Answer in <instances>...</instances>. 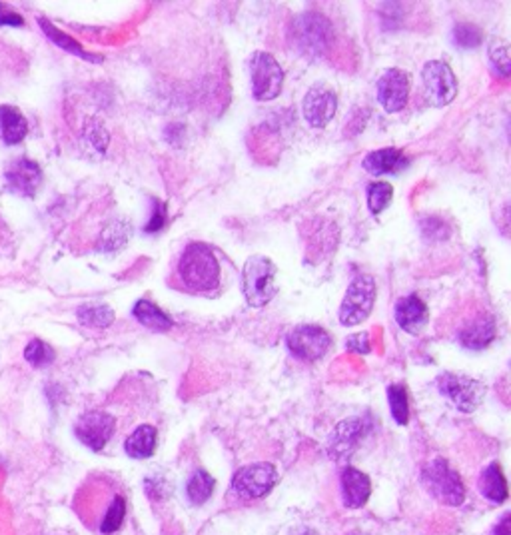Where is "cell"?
<instances>
[{
    "label": "cell",
    "instance_id": "obj_1",
    "mask_svg": "<svg viewBox=\"0 0 511 535\" xmlns=\"http://www.w3.org/2000/svg\"><path fill=\"white\" fill-rule=\"evenodd\" d=\"M288 38H290V45L298 54L308 56V59H320L332 45L334 30L326 16L318 12H304L292 20Z\"/></svg>",
    "mask_w": 511,
    "mask_h": 535
},
{
    "label": "cell",
    "instance_id": "obj_2",
    "mask_svg": "<svg viewBox=\"0 0 511 535\" xmlns=\"http://www.w3.org/2000/svg\"><path fill=\"white\" fill-rule=\"evenodd\" d=\"M182 282L194 292H212L220 284V264L210 246L194 242L184 250L178 264Z\"/></svg>",
    "mask_w": 511,
    "mask_h": 535
},
{
    "label": "cell",
    "instance_id": "obj_3",
    "mask_svg": "<svg viewBox=\"0 0 511 535\" xmlns=\"http://www.w3.org/2000/svg\"><path fill=\"white\" fill-rule=\"evenodd\" d=\"M278 268L266 256H250L242 270V290L252 308H264L274 298Z\"/></svg>",
    "mask_w": 511,
    "mask_h": 535
},
{
    "label": "cell",
    "instance_id": "obj_4",
    "mask_svg": "<svg viewBox=\"0 0 511 535\" xmlns=\"http://www.w3.org/2000/svg\"><path fill=\"white\" fill-rule=\"evenodd\" d=\"M422 480L427 491H430L435 499L443 501V504L459 506L461 501L466 499L464 482H461L459 474L443 458L434 459V462L424 467Z\"/></svg>",
    "mask_w": 511,
    "mask_h": 535
},
{
    "label": "cell",
    "instance_id": "obj_5",
    "mask_svg": "<svg viewBox=\"0 0 511 535\" xmlns=\"http://www.w3.org/2000/svg\"><path fill=\"white\" fill-rule=\"evenodd\" d=\"M374 302H376L374 278L366 274L353 278L340 306V322L344 326L361 324L369 314H372Z\"/></svg>",
    "mask_w": 511,
    "mask_h": 535
},
{
    "label": "cell",
    "instance_id": "obj_6",
    "mask_svg": "<svg viewBox=\"0 0 511 535\" xmlns=\"http://www.w3.org/2000/svg\"><path fill=\"white\" fill-rule=\"evenodd\" d=\"M438 388L464 414H472L482 406L485 398V385L482 382L451 372L440 376Z\"/></svg>",
    "mask_w": 511,
    "mask_h": 535
},
{
    "label": "cell",
    "instance_id": "obj_7",
    "mask_svg": "<svg viewBox=\"0 0 511 535\" xmlns=\"http://www.w3.org/2000/svg\"><path fill=\"white\" fill-rule=\"evenodd\" d=\"M284 70L274 56L256 53L252 56V94L256 101L268 102L282 93Z\"/></svg>",
    "mask_w": 511,
    "mask_h": 535
},
{
    "label": "cell",
    "instance_id": "obj_8",
    "mask_svg": "<svg viewBox=\"0 0 511 535\" xmlns=\"http://www.w3.org/2000/svg\"><path fill=\"white\" fill-rule=\"evenodd\" d=\"M422 80L426 88V96L432 106H448L458 94V80L451 72L450 64L442 61L427 62L422 70Z\"/></svg>",
    "mask_w": 511,
    "mask_h": 535
},
{
    "label": "cell",
    "instance_id": "obj_9",
    "mask_svg": "<svg viewBox=\"0 0 511 535\" xmlns=\"http://www.w3.org/2000/svg\"><path fill=\"white\" fill-rule=\"evenodd\" d=\"M332 348V336L320 326H300L288 336V350L304 361H318Z\"/></svg>",
    "mask_w": 511,
    "mask_h": 535
},
{
    "label": "cell",
    "instance_id": "obj_10",
    "mask_svg": "<svg viewBox=\"0 0 511 535\" xmlns=\"http://www.w3.org/2000/svg\"><path fill=\"white\" fill-rule=\"evenodd\" d=\"M278 482V472L272 464H252L234 475V490L246 499L266 498Z\"/></svg>",
    "mask_w": 511,
    "mask_h": 535
},
{
    "label": "cell",
    "instance_id": "obj_11",
    "mask_svg": "<svg viewBox=\"0 0 511 535\" xmlns=\"http://www.w3.org/2000/svg\"><path fill=\"white\" fill-rule=\"evenodd\" d=\"M114 430H117L114 417L110 414H106V411H98V409L82 414L78 417L77 426H74L77 438L93 451L104 450L106 443L110 442Z\"/></svg>",
    "mask_w": 511,
    "mask_h": 535
},
{
    "label": "cell",
    "instance_id": "obj_12",
    "mask_svg": "<svg viewBox=\"0 0 511 535\" xmlns=\"http://www.w3.org/2000/svg\"><path fill=\"white\" fill-rule=\"evenodd\" d=\"M369 432V422H366L364 417H348L344 419L342 424H337V427L329 438V458L336 459V462H345L353 451L358 450L360 442L364 440V435Z\"/></svg>",
    "mask_w": 511,
    "mask_h": 535
},
{
    "label": "cell",
    "instance_id": "obj_13",
    "mask_svg": "<svg viewBox=\"0 0 511 535\" xmlns=\"http://www.w3.org/2000/svg\"><path fill=\"white\" fill-rule=\"evenodd\" d=\"M410 96V78L400 69L385 70L377 80V101L385 112H400L406 109Z\"/></svg>",
    "mask_w": 511,
    "mask_h": 535
},
{
    "label": "cell",
    "instance_id": "obj_14",
    "mask_svg": "<svg viewBox=\"0 0 511 535\" xmlns=\"http://www.w3.org/2000/svg\"><path fill=\"white\" fill-rule=\"evenodd\" d=\"M302 110L304 118L310 122V126L324 128L337 110V96L328 86H314L308 90L306 98H304Z\"/></svg>",
    "mask_w": 511,
    "mask_h": 535
},
{
    "label": "cell",
    "instance_id": "obj_15",
    "mask_svg": "<svg viewBox=\"0 0 511 535\" xmlns=\"http://www.w3.org/2000/svg\"><path fill=\"white\" fill-rule=\"evenodd\" d=\"M6 188L8 192L16 196H24V199H32L36 194L40 182H43V172L36 162L20 158L14 160L11 166L6 168Z\"/></svg>",
    "mask_w": 511,
    "mask_h": 535
},
{
    "label": "cell",
    "instance_id": "obj_16",
    "mask_svg": "<svg viewBox=\"0 0 511 535\" xmlns=\"http://www.w3.org/2000/svg\"><path fill=\"white\" fill-rule=\"evenodd\" d=\"M430 320V310L418 296H406L395 306V322L408 334H419Z\"/></svg>",
    "mask_w": 511,
    "mask_h": 535
},
{
    "label": "cell",
    "instance_id": "obj_17",
    "mask_svg": "<svg viewBox=\"0 0 511 535\" xmlns=\"http://www.w3.org/2000/svg\"><path fill=\"white\" fill-rule=\"evenodd\" d=\"M369 493H372L369 477L356 467H345L342 474V496H344L345 507H352V509L361 507L368 501Z\"/></svg>",
    "mask_w": 511,
    "mask_h": 535
},
{
    "label": "cell",
    "instance_id": "obj_18",
    "mask_svg": "<svg viewBox=\"0 0 511 535\" xmlns=\"http://www.w3.org/2000/svg\"><path fill=\"white\" fill-rule=\"evenodd\" d=\"M496 320L491 316H480L469 322L467 326L461 328L459 332V344L464 345L467 350H483L488 348V345L493 342V337H496Z\"/></svg>",
    "mask_w": 511,
    "mask_h": 535
},
{
    "label": "cell",
    "instance_id": "obj_19",
    "mask_svg": "<svg viewBox=\"0 0 511 535\" xmlns=\"http://www.w3.org/2000/svg\"><path fill=\"white\" fill-rule=\"evenodd\" d=\"M410 164L400 148H382V150L369 152L364 158V168L374 176L382 174H395Z\"/></svg>",
    "mask_w": 511,
    "mask_h": 535
},
{
    "label": "cell",
    "instance_id": "obj_20",
    "mask_svg": "<svg viewBox=\"0 0 511 535\" xmlns=\"http://www.w3.org/2000/svg\"><path fill=\"white\" fill-rule=\"evenodd\" d=\"M156 442H158V434H156L154 426H140L134 432L128 435L125 443V450L130 458L134 459H144L150 458L156 450Z\"/></svg>",
    "mask_w": 511,
    "mask_h": 535
},
{
    "label": "cell",
    "instance_id": "obj_21",
    "mask_svg": "<svg viewBox=\"0 0 511 535\" xmlns=\"http://www.w3.org/2000/svg\"><path fill=\"white\" fill-rule=\"evenodd\" d=\"M0 130L6 144H19L28 133V125L14 106H0Z\"/></svg>",
    "mask_w": 511,
    "mask_h": 535
},
{
    "label": "cell",
    "instance_id": "obj_22",
    "mask_svg": "<svg viewBox=\"0 0 511 535\" xmlns=\"http://www.w3.org/2000/svg\"><path fill=\"white\" fill-rule=\"evenodd\" d=\"M480 491L491 504H504L507 499V482L498 464L485 467V472L480 477Z\"/></svg>",
    "mask_w": 511,
    "mask_h": 535
},
{
    "label": "cell",
    "instance_id": "obj_23",
    "mask_svg": "<svg viewBox=\"0 0 511 535\" xmlns=\"http://www.w3.org/2000/svg\"><path fill=\"white\" fill-rule=\"evenodd\" d=\"M132 314L138 320L140 324L150 328L154 332H166L172 328V318L168 314H164V312L156 306V304L148 302V300H138L134 304V310H132Z\"/></svg>",
    "mask_w": 511,
    "mask_h": 535
},
{
    "label": "cell",
    "instance_id": "obj_24",
    "mask_svg": "<svg viewBox=\"0 0 511 535\" xmlns=\"http://www.w3.org/2000/svg\"><path fill=\"white\" fill-rule=\"evenodd\" d=\"M212 491H214V477L208 472H204V469H196L186 485L188 499H191L194 506H202L204 501L212 496Z\"/></svg>",
    "mask_w": 511,
    "mask_h": 535
},
{
    "label": "cell",
    "instance_id": "obj_25",
    "mask_svg": "<svg viewBox=\"0 0 511 535\" xmlns=\"http://www.w3.org/2000/svg\"><path fill=\"white\" fill-rule=\"evenodd\" d=\"M78 320L90 328H109L114 322V312L106 304H85L78 308Z\"/></svg>",
    "mask_w": 511,
    "mask_h": 535
},
{
    "label": "cell",
    "instance_id": "obj_26",
    "mask_svg": "<svg viewBox=\"0 0 511 535\" xmlns=\"http://www.w3.org/2000/svg\"><path fill=\"white\" fill-rule=\"evenodd\" d=\"M125 515H126V499L122 496H114L109 507H106L101 525H98L101 533L110 535L114 531H118L122 522H125Z\"/></svg>",
    "mask_w": 511,
    "mask_h": 535
},
{
    "label": "cell",
    "instance_id": "obj_27",
    "mask_svg": "<svg viewBox=\"0 0 511 535\" xmlns=\"http://www.w3.org/2000/svg\"><path fill=\"white\" fill-rule=\"evenodd\" d=\"M387 400H390V409L395 422L406 426L410 419V406H408V392L403 385L393 384L387 388Z\"/></svg>",
    "mask_w": 511,
    "mask_h": 535
},
{
    "label": "cell",
    "instance_id": "obj_28",
    "mask_svg": "<svg viewBox=\"0 0 511 535\" xmlns=\"http://www.w3.org/2000/svg\"><path fill=\"white\" fill-rule=\"evenodd\" d=\"M393 188L390 182H372L368 186V208L377 216L382 214L392 202Z\"/></svg>",
    "mask_w": 511,
    "mask_h": 535
},
{
    "label": "cell",
    "instance_id": "obj_29",
    "mask_svg": "<svg viewBox=\"0 0 511 535\" xmlns=\"http://www.w3.org/2000/svg\"><path fill=\"white\" fill-rule=\"evenodd\" d=\"M24 360L35 368H46L54 361V350L43 340H30L24 348Z\"/></svg>",
    "mask_w": 511,
    "mask_h": 535
},
{
    "label": "cell",
    "instance_id": "obj_30",
    "mask_svg": "<svg viewBox=\"0 0 511 535\" xmlns=\"http://www.w3.org/2000/svg\"><path fill=\"white\" fill-rule=\"evenodd\" d=\"M453 43L466 51H474L482 45V28L472 22H459L453 28Z\"/></svg>",
    "mask_w": 511,
    "mask_h": 535
},
{
    "label": "cell",
    "instance_id": "obj_31",
    "mask_svg": "<svg viewBox=\"0 0 511 535\" xmlns=\"http://www.w3.org/2000/svg\"><path fill=\"white\" fill-rule=\"evenodd\" d=\"M40 27H43V30L46 32V36L53 40V43H56L59 45L61 48H64V51H69V53H72V54H77V56H82V59H88V61H94L93 56L90 54H86L85 51H82V46L80 45H77L74 43V40L70 38V36H66L64 32H61L59 28H54L51 22H46V20H40Z\"/></svg>",
    "mask_w": 511,
    "mask_h": 535
},
{
    "label": "cell",
    "instance_id": "obj_32",
    "mask_svg": "<svg viewBox=\"0 0 511 535\" xmlns=\"http://www.w3.org/2000/svg\"><path fill=\"white\" fill-rule=\"evenodd\" d=\"M126 230H128L126 224L114 222L112 226L106 228V232L102 236V244H106V248H120V246L126 242V234H128Z\"/></svg>",
    "mask_w": 511,
    "mask_h": 535
},
{
    "label": "cell",
    "instance_id": "obj_33",
    "mask_svg": "<svg viewBox=\"0 0 511 535\" xmlns=\"http://www.w3.org/2000/svg\"><path fill=\"white\" fill-rule=\"evenodd\" d=\"M490 59L493 62V67L501 74V77H507L511 72V62H509V48L506 45L501 46H493L490 51Z\"/></svg>",
    "mask_w": 511,
    "mask_h": 535
},
{
    "label": "cell",
    "instance_id": "obj_34",
    "mask_svg": "<svg viewBox=\"0 0 511 535\" xmlns=\"http://www.w3.org/2000/svg\"><path fill=\"white\" fill-rule=\"evenodd\" d=\"M152 204H154V214H152V220L148 222L146 228H144L148 234L160 232V230L164 228V224H166V204H164V202H158V200H152Z\"/></svg>",
    "mask_w": 511,
    "mask_h": 535
},
{
    "label": "cell",
    "instance_id": "obj_35",
    "mask_svg": "<svg viewBox=\"0 0 511 535\" xmlns=\"http://www.w3.org/2000/svg\"><path fill=\"white\" fill-rule=\"evenodd\" d=\"M348 350L350 352H356V353H364L369 352V334L368 332H360V334H353L348 337Z\"/></svg>",
    "mask_w": 511,
    "mask_h": 535
},
{
    "label": "cell",
    "instance_id": "obj_36",
    "mask_svg": "<svg viewBox=\"0 0 511 535\" xmlns=\"http://www.w3.org/2000/svg\"><path fill=\"white\" fill-rule=\"evenodd\" d=\"M0 24H11V27H22L24 20L22 16H19L12 11L6 12V6L0 4Z\"/></svg>",
    "mask_w": 511,
    "mask_h": 535
},
{
    "label": "cell",
    "instance_id": "obj_37",
    "mask_svg": "<svg viewBox=\"0 0 511 535\" xmlns=\"http://www.w3.org/2000/svg\"><path fill=\"white\" fill-rule=\"evenodd\" d=\"M493 535H511V522H509V514L504 515V520L499 522V525L493 530Z\"/></svg>",
    "mask_w": 511,
    "mask_h": 535
},
{
    "label": "cell",
    "instance_id": "obj_38",
    "mask_svg": "<svg viewBox=\"0 0 511 535\" xmlns=\"http://www.w3.org/2000/svg\"><path fill=\"white\" fill-rule=\"evenodd\" d=\"M296 535H318L314 530H302V531H298Z\"/></svg>",
    "mask_w": 511,
    "mask_h": 535
},
{
    "label": "cell",
    "instance_id": "obj_39",
    "mask_svg": "<svg viewBox=\"0 0 511 535\" xmlns=\"http://www.w3.org/2000/svg\"><path fill=\"white\" fill-rule=\"evenodd\" d=\"M350 535H366V533H361V531H353V533H350Z\"/></svg>",
    "mask_w": 511,
    "mask_h": 535
}]
</instances>
